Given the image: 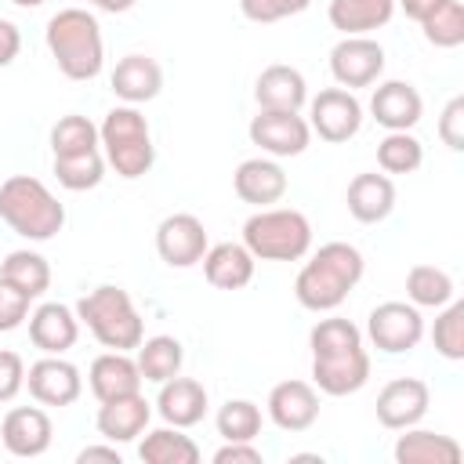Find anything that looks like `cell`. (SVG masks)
<instances>
[{"mask_svg":"<svg viewBox=\"0 0 464 464\" xmlns=\"http://www.w3.org/2000/svg\"><path fill=\"white\" fill-rule=\"evenodd\" d=\"M109 87L123 105H145L163 91V69L149 54H127L116 62Z\"/></svg>","mask_w":464,"mask_h":464,"instance_id":"cell-22","label":"cell"},{"mask_svg":"<svg viewBox=\"0 0 464 464\" xmlns=\"http://www.w3.org/2000/svg\"><path fill=\"white\" fill-rule=\"evenodd\" d=\"M424 163V145L410 130H388L377 141V167L384 174H413Z\"/></svg>","mask_w":464,"mask_h":464,"instance_id":"cell-34","label":"cell"},{"mask_svg":"<svg viewBox=\"0 0 464 464\" xmlns=\"http://www.w3.org/2000/svg\"><path fill=\"white\" fill-rule=\"evenodd\" d=\"M98 145H102V156L105 163L134 181L141 174L152 170L156 163V145H152V130H149V120L141 116L138 105H116L105 112L102 127H98Z\"/></svg>","mask_w":464,"mask_h":464,"instance_id":"cell-5","label":"cell"},{"mask_svg":"<svg viewBox=\"0 0 464 464\" xmlns=\"http://www.w3.org/2000/svg\"><path fill=\"white\" fill-rule=\"evenodd\" d=\"M91 460L120 464V450H116V442H109V446H83V450L76 453V464H91Z\"/></svg>","mask_w":464,"mask_h":464,"instance_id":"cell-46","label":"cell"},{"mask_svg":"<svg viewBox=\"0 0 464 464\" xmlns=\"http://www.w3.org/2000/svg\"><path fill=\"white\" fill-rule=\"evenodd\" d=\"M261 420H265L261 417V406L250 402V399H228L218 410V417H214L218 435L225 442H254L261 435Z\"/></svg>","mask_w":464,"mask_h":464,"instance_id":"cell-35","label":"cell"},{"mask_svg":"<svg viewBox=\"0 0 464 464\" xmlns=\"http://www.w3.org/2000/svg\"><path fill=\"white\" fill-rule=\"evenodd\" d=\"M149 420H152V402H149L141 392L102 402V406H98V417H94L98 435H102L105 442H116V446L134 442L138 435H145Z\"/></svg>","mask_w":464,"mask_h":464,"instance_id":"cell-19","label":"cell"},{"mask_svg":"<svg viewBox=\"0 0 464 464\" xmlns=\"http://www.w3.org/2000/svg\"><path fill=\"white\" fill-rule=\"evenodd\" d=\"M134 362H138V370H141V381L163 384V381H170L174 373H181L185 348H181V341L170 337V334L141 337V344L134 348Z\"/></svg>","mask_w":464,"mask_h":464,"instance_id":"cell-29","label":"cell"},{"mask_svg":"<svg viewBox=\"0 0 464 464\" xmlns=\"http://www.w3.org/2000/svg\"><path fill=\"white\" fill-rule=\"evenodd\" d=\"M312 0H239V11L246 22H257V25H272V22H283V18H294L301 11H308Z\"/></svg>","mask_w":464,"mask_h":464,"instance_id":"cell-40","label":"cell"},{"mask_svg":"<svg viewBox=\"0 0 464 464\" xmlns=\"http://www.w3.org/2000/svg\"><path fill=\"white\" fill-rule=\"evenodd\" d=\"M261 450L254 442H225L221 450H214V464H261Z\"/></svg>","mask_w":464,"mask_h":464,"instance_id":"cell-44","label":"cell"},{"mask_svg":"<svg viewBox=\"0 0 464 464\" xmlns=\"http://www.w3.org/2000/svg\"><path fill=\"white\" fill-rule=\"evenodd\" d=\"M11 4H14V7H40L44 0H11Z\"/></svg>","mask_w":464,"mask_h":464,"instance_id":"cell-50","label":"cell"},{"mask_svg":"<svg viewBox=\"0 0 464 464\" xmlns=\"http://www.w3.org/2000/svg\"><path fill=\"white\" fill-rule=\"evenodd\" d=\"M312 381L323 395H355L370 381V352L366 344L344 348V352H326L312 355Z\"/></svg>","mask_w":464,"mask_h":464,"instance_id":"cell-12","label":"cell"},{"mask_svg":"<svg viewBox=\"0 0 464 464\" xmlns=\"http://www.w3.org/2000/svg\"><path fill=\"white\" fill-rule=\"evenodd\" d=\"M51 435H54V424L47 417V410L40 406H14L7 410V417L0 420V442L11 457H44L51 450Z\"/></svg>","mask_w":464,"mask_h":464,"instance_id":"cell-15","label":"cell"},{"mask_svg":"<svg viewBox=\"0 0 464 464\" xmlns=\"http://www.w3.org/2000/svg\"><path fill=\"white\" fill-rule=\"evenodd\" d=\"M0 279H7L11 286H18L22 294H29L36 301L51 286V265L36 250H11L0 261Z\"/></svg>","mask_w":464,"mask_h":464,"instance_id":"cell-31","label":"cell"},{"mask_svg":"<svg viewBox=\"0 0 464 464\" xmlns=\"http://www.w3.org/2000/svg\"><path fill=\"white\" fill-rule=\"evenodd\" d=\"M439 138L446 149L460 152L464 149V94H453L439 116Z\"/></svg>","mask_w":464,"mask_h":464,"instance_id":"cell-42","label":"cell"},{"mask_svg":"<svg viewBox=\"0 0 464 464\" xmlns=\"http://www.w3.org/2000/svg\"><path fill=\"white\" fill-rule=\"evenodd\" d=\"M370 112L384 130H410L424 116V98L406 80H384L370 94Z\"/></svg>","mask_w":464,"mask_h":464,"instance_id":"cell-17","label":"cell"},{"mask_svg":"<svg viewBox=\"0 0 464 464\" xmlns=\"http://www.w3.org/2000/svg\"><path fill=\"white\" fill-rule=\"evenodd\" d=\"M265 413L283 431H308L319 420V392L308 381H279L268 392Z\"/></svg>","mask_w":464,"mask_h":464,"instance_id":"cell-16","label":"cell"},{"mask_svg":"<svg viewBox=\"0 0 464 464\" xmlns=\"http://www.w3.org/2000/svg\"><path fill=\"white\" fill-rule=\"evenodd\" d=\"M25 388V362L18 352L0 348V402H11Z\"/></svg>","mask_w":464,"mask_h":464,"instance_id":"cell-43","label":"cell"},{"mask_svg":"<svg viewBox=\"0 0 464 464\" xmlns=\"http://www.w3.org/2000/svg\"><path fill=\"white\" fill-rule=\"evenodd\" d=\"M366 337L384 355L413 352L420 344V337H424V315L410 301H381L366 315Z\"/></svg>","mask_w":464,"mask_h":464,"instance_id":"cell-7","label":"cell"},{"mask_svg":"<svg viewBox=\"0 0 464 464\" xmlns=\"http://www.w3.org/2000/svg\"><path fill=\"white\" fill-rule=\"evenodd\" d=\"M207 388L196 381V377H181L174 373L170 381L160 384V395H156V413L174 424V428H196L203 417H207Z\"/></svg>","mask_w":464,"mask_h":464,"instance_id":"cell-21","label":"cell"},{"mask_svg":"<svg viewBox=\"0 0 464 464\" xmlns=\"http://www.w3.org/2000/svg\"><path fill=\"white\" fill-rule=\"evenodd\" d=\"M18 51H22V33H18V25L7 22V18H0V69L11 65V62L18 58Z\"/></svg>","mask_w":464,"mask_h":464,"instance_id":"cell-45","label":"cell"},{"mask_svg":"<svg viewBox=\"0 0 464 464\" xmlns=\"http://www.w3.org/2000/svg\"><path fill=\"white\" fill-rule=\"evenodd\" d=\"M290 460H323L319 453H290Z\"/></svg>","mask_w":464,"mask_h":464,"instance_id":"cell-49","label":"cell"},{"mask_svg":"<svg viewBox=\"0 0 464 464\" xmlns=\"http://www.w3.org/2000/svg\"><path fill=\"white\" fill-rule=\"evenodd\" d=\"M0 218L11 232L29 243H47L65 225V207L58 196L33 174H14L0 185Z\"/></svg>","mask_w":464,"mask_h":464,"instance_id":"cell-3","label":"cell"},{"mask_svg":"<svg viewBox=\"0 0 464 464\" xmlns=\"http://www.w3.org/2000/svg\"><path fill=\"white\" fill-rule=\"evenodd\" d=\"M308 127L323 141L341 145V141H348V138L359 134V127H362V105H359V98L352 91L326 87V91H319L308 102Z\"/></svg>","mask_w":464,"mask_h":464,"instance_id":"cell-9","label":"cell"},{"mask_svg":"<svg viewBox=\"0 0 464 464\" xmlns=\"http://www.w3.org/2000/svg\"><path fill=\"white\" fill-rule=\"evenodd\" d=\"M105 156L98 149L91 152H76V156H54V178L62 188L69 192H87V188H98L102 178H105Z\"/></svg>","mask_w":464,"mask_h":464,"instance_id":"cell-33","label":"cell"},{"mask_svg":"<svg viewBox=\"0 0 464 464\" xmlns=\"http://www.w3.org/2000/svg\"><path fill=\"white\" fill-rule=\"evenodd\" d=\"M395 14V0H330L326 18L344 36H370L373 29L388 25Z\"/></svg>","mask_w":464,"mask_h":464,"instance_id":"cell-28","label":"cell"},{"mask_svg":"<svg viewBox=\"0 0 464 464\" xmlns=\"http://www.w3.org/2000/svg\"><path fill=\"white\" fill-rule=\"evenodd\" d=\"M87 384L94 392L98 402H109V399H120V395H134L141 392V370L134 362L130 352H102L91 370H87Z\"/></svg>","mask_w":464,"mask_h":464,"instance_id":"cell-23","label":"cell"},{"mask_svg":"<svg viewBox=\"0 0 464 464\" xmlns=\"http://www.w3.org/2000/svg\"><path fill=\"white\" fill-rule=\"evenodd\" d=\"M344 203H348V214L359 225H377L395 210V185H392L388 174H377V170L355 174L348 181Z\"/></svg>","mask_w":464,"mask_h":464,"instance_id":"cell-24","label":"cell"},{"mask_svg":"<svg viewBox=\"0 0 464 464\" xmlns=\"http://www.w3.org/2000/svg\"><path fill=\"white\" fill-rule=\"evenodd\" d=\"M431 406V388L420 377H395L377 395V420L392 431L420 424V417Z\"/></svg>","mask_w":464,"mask_h":464,"instance_id":"cell-14","label":"cell"},{"mask_svg":"<svg viewBox=\"0 0 464 464\" xmlns=\"http://www.w3.org/2000/svg\"><path fill=\"white\" fill-rule=\"evenodd\" d=\"M47 51L54 58V65L62 69V76L69 80H94L105 65V40H102V25L87 7H62L58 14H51L47 29H44Z\"/></svg>","mask_w":464,"mask_h":464,"instance_id":"cell-2","label":"cell"},{"mask_svg":"<svg viewBox=\"0 0 464 464\" xmlns=\"http://www.w3.org/2000/svg\"><path fill=\"white\" fill-rule=\"evenodd\" d=\"M203 276L210 286L218 290H243L254 279V265L257 257L243 246V243H214L203 254Z\"/></svg>","mask_w":464,"mask_h":464,"instance_id":"cell-26","label":"cell"},{"mask_svg":"<svg viewBox=\"0 0 464 464\" xmlns=\"http://www.w3.org/2000/svg\"><path fill=\"white\" fill-rule=\"evenodd\" d=\"M286 170L272 160V156H250L236 167L232 174V188L243 203H254V207H268V203H279L286 196Z\"/></svg>","mask_w":464,"mask_h":464,"instance_id":"cell-20","label":"cell"},{"mask_svg":"<svg viewBox=\"0 0 464 464\" xmlns=\"http://www.w3.org/2000/svg\"><path fill=\"white\" fill-rule=\"evenodd\" d=\"M29 304H33L29 294H22V290L11 286L7 279H0V334L18 330V326L29 319Z\"/></svg>","mask_w":464,"mask_h":464,"instance_id":"cell-41","label":"cell"},{"mask_svg":"<svg viewBox=\"0 0 464 464\" xmlns=\"http://www.w3.org/2000/svg\"><path fill=\"white\" fill-rule=\"evenodd\" d=\"M362 272H366V261H362L359 246L341 243V239L323 243L304 261V268L294 279L297 304L308 308V312H334L355 290V283L362 279Z\"/></svg>","mask_w":464,"mask_h":464,"instance_id":"cell-1","label":"cell"},{"mask_svg":"<svg viewBox=\"0 0 464 464\" xmlns=\"http://www.w3.org/2000/svg\"><path fill=\"white\" fill-rule=\"evenodd\" d=\"M210 239H207V228L196 214H167L160 225H156V254L163 265L170 268H192L203 261Z\"/></svg>","mask_w":464,"mask_h":464,"instance_id":"cell-11","label":"cell"},{"mask_svg":"<svg viewBox=\"0 0 464 464\" xmlns=\"http://www.w3.org/2000/svg\"><path fill=\"white\" fill-rule=\"evenodd\" d=\"M25 388L40 406H72L83 392L80 366H72L62 355H44L25 370Z\"/></svg>","mask_w":464,"mask_h":464,"instance_id":"cell-13","label":"cell"},{"mask_svg":"<svg viewBox=\"0 0 464 464\" xmlns=\"http://www.w3.org/2000/svg\"><path fill=\"white\" fill-rule=\"evenodd\" d=\"M76 319L94 334L102 348L112 352H134L145 337V319L138 315L130 294L123 286H94L76 301Z\"/></svg>","mask_w":464,"mask_h":464,"instance_id":"cell-4","label":"cell"},{"mask_svg":"<svg viewBox=\"0 0 464 464\" xmlns=\"http://www.w3.org/2000/svg\"><path fill=\"white\" fill-rule=\"evenodd\" d=\"M446 0H395V7H402L406 11V18H413V22H424L435 7H442Z\"/></svg>","mask_w":464,"mask_h":464,"instance_id":"cell-47","label":"cell"},{"mask_svg":"<svg viewBox=\"0 0 464 464\" xmlns=\"http://www.w3.org/2000/svg\"><path fill=\"white\" fill-rule=\"evenodd\" d=\"M250 141L268 152L272 160H286V156H301L312 141V127L301 112H279V109H257V116L246 127Z\"/></svg>","mask_w":464,"mask_h":464,"instance_id":"cell-8","label":"cell"},{"mask_svg":"<svg viewBox=\"0 0 464 464\" xmlns=\"http://www.w3.org/2000/svg\"><path fill=\"white\" fill-rule=\"evenodd\" d=\"M138 457L145 464H196L199 460V446L185 435V428H156L138 442Z\"/></svg>","mask_w":464,"mask_h":464,"instance_id":"cell-30","label":"cell"},{"mask_svg":"<svg viewBox=\"0 0 464 464\" xmlns=\"http://www.w3.org/2000/svg\"><path fill=\"white\" fill-rule=\"evenodd\" d=\"M254 102H257V109L301 112V105L308 102V83H304L301 69L276 62V65L261 69V76L254 83Z\"/></svg>","mask_w":464,"mask_h":464,"instance_id":"cell-25","label":"cell"},{"mask_svg":"<svg viewBox=\"0 0 464 464\" xmlns=\"http://www.w3.org/2000/svg\"><path fill=\"white\" fill-rule=\"evenodd\" d=\"M330 72L344 91L370 87L384 72V47L373 36H341L330 51Z\"/></svg>","mask_w":464,"mask_h":464,"instance_id":"cell-10","label":"cell"},{"mask_svg":"<svg viewBox=\"0 0 464 464\" xmlns=\"http://www.w3.org/2000/svg\"><path fill=\"white\" fill-rule=\"evenodd\" d=\"M91 149H98V127L87 116L69 112L51 127V152L54 156H76V152H91Z\"/></svg>","mask_w":464,"mask_h":464,"instance_id":"cell-38","label":"cell"},{"mask_svg":"<svg viewBox=\"0 0 464 464\" xmlns=\"http://www.w3.org/2000/svg\"><path fill=\"white\" fill-rule=\"evenodd\" d=\"M453 294H457V286H453V276L446 268L413 265L406 272V297L417 308H442L446 301H453Z\"/></svg>","mask_w":464,"mask_h":464,"instance_id":"cell-32","label":"cell"},{"mask_svg":"<svg viewBox=\"0 0 464 464\" xmlns=\"http://www.w3.org/2000/svg\"><path fill=\"white\" fill-rule=\"evenodd\" d=\"M83 4H94L98 11H109V14H123V11H130L138 0H83Z\"/></svg>","mask_w":464,"mask_h":464,"instance_id":"cell-48","label":"cell"},{"mask_svg":"<svg viewBox=\"0 0 464 464\" xmlns=\"http://www.w3.org/2000/svg\"><path fill=\"white\" fill-rule=\"evenodd\" d=\"M420 29H424V40L431 47H442V51L460 47L464 44V4L460 0H446L442 7H435L420 22Z\"/></svg>","mask_w":464,"mask_h":464,"instance_id":"cell-37","label":"cell"},{"mask_svg":"<svg viewBox=\"0 0 464 464\" xmlns=\"http://www.w3.org/2000/svg\"><path fill=\"white\" fill-rule=\"evenodd\" d=\"M29 341L44 352V355H62L76 344L80 337V319L76 308L62 304V301H44L29 312Z\"/></svg>","mask_w":464,"mask_h":464,"instance_id":"cell-18","label":"cell"},{"mask_svg":"<svg viewBox=\"0 0 464 464\" xmlns=\"http://www.w3.org/2000/svg\"><path fill=\"white\" fill-rule=\"evenodd\" d=\"M243 246L257 261H301L312 250V225L294 207H257L243 221Z\"/></svg>","mask_w":464,"mask_h":464,"instance_id":"cell-6","label":"cell"},{"mask_svg":"<svg viewBox=\"0 0 464 464\" xmlns=\"http://www.w3.org/2000/svg\"><path fill=\"white\" fill-rule=\"evenodd\" d=\"M431 344L442 359L460 362L464 359V301H446L431 326Z\"/></svg>","mask_w":464,"mask_h":464,"instance_id":"cell-36","label":"cell"},{"mask_svg":"<svg viewBox=\"0 0 464 464\" xmlns=\"http://www.w3.org/2000/svg\"><path fill=\"white\" fill-rule=\"evenodd\" d=\"M362 344V330L352 323V319H341V315H330V319H319L308 334V348L312 355H326V352H344V348H359Z\"/></svg>","mask_w":464,"mask_h":464,"instance_id":"cell-39","label":"cell"},{"mask_svg":"<svg viewBox=\"0 0 464 464\" xmlns=\"http://www.w3.org/2000/svg\"><path fill=\"white\" fill-rule=\"evenodd\" d=\"M406 435L395 439V450L392 457L399 464H460L464 450L453 435H439V431H428V428H402Z\"/></svg>","mask_w":464,"mask_h":464,"instance_id":"cell-27","label":"cell"}]
</instances>
